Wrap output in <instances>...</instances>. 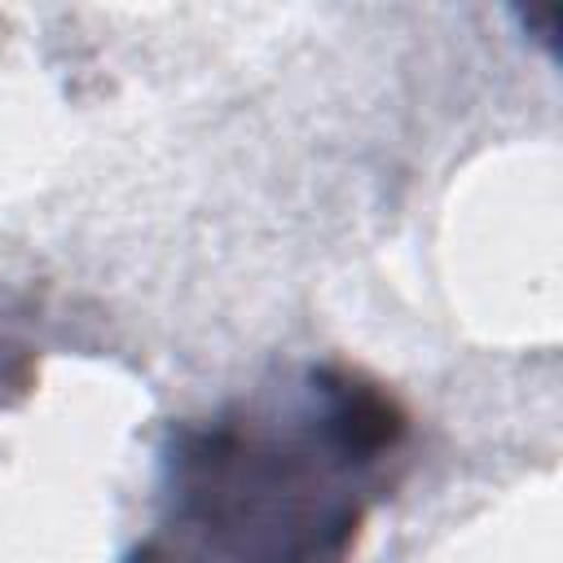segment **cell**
<instances>
[{
    "label": "cell",
    "instance_id": "cell-1",
    "mask_svg": "<svg viewBox=\"0 0 563 563\" xmlns=\"http://www.w3.org/2000/svg\"><path fill=\"white\" fill-rule=\"evenodd\" d=\"M409 449V405L365 365L273 369L167 422L150 519L123 563H352Z\"/></svg>",
    "mask_w": 563,
    "mask_h": 563
},
{
    "label": "cell",
    "instance_id": "cell-2",
    "mask_svg": "<svg viewBox=\"0 0 563 563\" xmlns=\"http://www.w3.org/2000/svg\"><path fill=\"white\" fill-rule=\"evenodd\" d=\"M35 387V352L0 330V409L18 405Z\"/></svg>",
    "mask_w": 563,
    "mask_h": 563
},
{
    "label": "cell",
    "instance_id": "cell-3",
    "mask_svg": "<svg viewBox=\"0 0 563 563\" xmlns=\"http://www.w3.org/2000/svg\"><path fill=\"white\" fill-rule=\"evenodd\" d=\"M515 22L523 26V35H528L545 57H554V48H559V22H563V9H559V4H528V9H515Z\"/></svg>",
    "mask_w": 563,
    "mask_h": 563
}]
</instances>
